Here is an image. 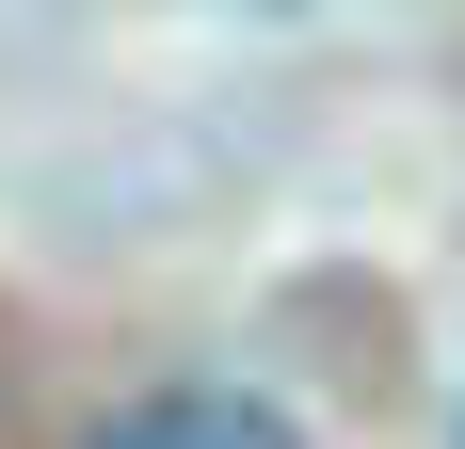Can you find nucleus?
<instances>
[{"instance_id": "1", "label": "nucleus", "mask_w": 465, "mask_h": 449, "mask_svg": "<svg viewBox=\"0 0 465 449\" xmlns=\"http://www.w3.org/2000/svg\"><path fill=\"white\" fill-rule=\"evenodd\" d=\"M96 449H305L257 385H161V402H129V417H96Z\"/></svg>"}]
</instances>
